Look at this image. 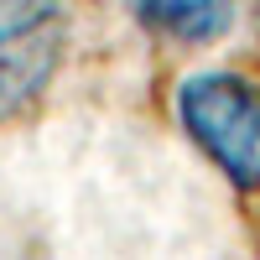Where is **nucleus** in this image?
<instances>
[{
  "mask_svg": "<svg viewBox=\"0 0 260 260\" xmlns=\"http://www.w3.org/2000/svg\"><path fill=\"white\" fill-rule=\"evenodd\" d=\"M177 120L234 187H260V94L234 73H203L177 89Z\"/></svg>",
  "mask_w": 260,
  "mask_h": 260,
  "instance_id": "obj_1",
  "label": "nucleus"
},
{
  "mask_svg": "<svg viewBox=\"0 0 260 260\" xmlns=\"http://www.w3.org/2000/svg\"><path fill=\"white\" fill-rule=\"evenodd\" d=\"M68 47L62 0H0V120L26 115Z\"/></svg>",
  "mask_w": 260,
  "mask_h": 260,
  "instance_id": "obj_2",
  "label": "nucleus"
},
{
  "mask_svg": "<svg viewBox=\"0 0 260 260\" xmlns=\"http://www.w3.org/2000/svg\"><path fill=\"white\" fill-rule=\"evenodd\" d=\"M136 21L177 47H203V42L224 37L234 21V0H130Z\"/></svg>",
  "mask_w": 260,
  "mask_h": 260,
  "instance_id": "obj_3",
  "label": "nucleus"
},
{
  "mask_svg": "<svg viewBox=\"0 0 260 260\" xmlns=\"http://www.w3.org/2000/svg\"><path fill=\"white\" fill-rule=\"evenodd\" d=\"M255 21H260V0H255Z\"/></svg>",
  "mask_w": 260,
  "mask_h": 260,
  "instance_id": "obj_4",
  "label": "nucleus"
}]
</instances>
